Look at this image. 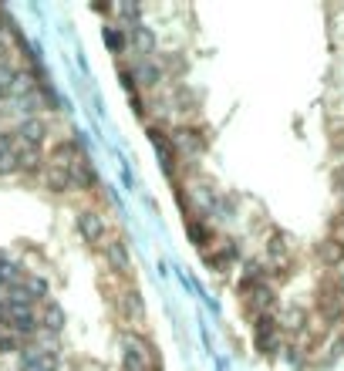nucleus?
Listing matches in <instances>:
<instances>
[{
  "instance_id": "1",
  "label": "nucleus",
  "mask_w": 344,
  "mask_h": 371,
  "mask_svg": "<svg viewBox=\"0 0 344 371\" xmlns=\"http://www.w3.org/2000/svg\"><path fill=\"white\" fill-rule=\"evenodd\" d=\"M253 344L264 358H274L281 351V324L274 314H257L253 317Z\"/></svg>"
},
{
  "instance_id": "2",
  "label": "nucleus",
  "mask_w": 344,
  "mask_h": 371,
  "mask_svg": "<svg viewBox=\"0 0 344 371\" xmlns=\"http://www.w3.org/2000/svg\"><path fill=\"white\" fill-rule=\"evenodd\" d=\"M78 233L88 247H98L105 240V219L92 213V209H85V213H78Z\"/></svg>"
},
{
  "instance_id": "3",
  "label": "nucleus",
  "mask_w": 344,
  "mask_h": 371,
  "mask_svg": "<svg viewBox=\"0 0 344 371\" xmlns=\"http://www.w3.org/2000/svg\"><path fill=\"white\" fill-rule=\"evenodd\" d=\"M314 257L321 267H341L344 263V240L341 236H328V240H321L317 250H314Z\"/></svg>"
},
{
  "instance_id": "4",
  "label": "nucleus",
  "mask_w": 344,
  "mask_h": 371,
  "mask_svg": "<svg viewBox=\"0 0 344 371\" xmlns=\"http://www.w3.org/2000/svg\"><path fill=\"white\" fill-rule=\"evenodd\" d=\"M44 135H47V125L41 122L37 115H27L24 122L17 125V142H20V145H37V149H41Z\"/></svg>"
},
{
  "instance_id": "5",
  "label": "nucleus",
  "mask_w": 344,
  "mask_h": 371,
  "mask_svg": "<svg viewBox=\"0 0 344 371\" xmlns=\"http://www.w3.org/2000/svg\"><path fill=\"white\" fill-rule=\"evenodd\" d=\"M105 263H109L115 274H132V257H128V247L122 240H111L109 247H105Z\"/></svg>"
},
{
  "instance_id": "6",
  "label": "nucleus",
  "mask_w": 344,
  "mask_h": 371,
  "mask_svg": "<svg viewBox=\"0 0 344 371\" xmlns=\"http://www.w3.org/2000/svg\"><path fill=\"white\" fill-rule=\"evenodd\" d=\"M162 75H166V71H162L156 61H139V64H135V71H132L135 85H142V88H159Z\"/></svg>"
},
{
  "instance_id": "7",
  "label": "nucleus",
  "mask_w": 344,
  "mask_h": 371,
  "mask_svg": "<svg viewBox=\"0 0 344 371\" xmlns=\"http://www.w3.org/2000/svg\"><path fill=\"white\" fill-rule=\"evenodd\" d=\"M44 183H47V189H54V193H68V189H75L71 172L64 169V166H54V162L44 169Z\"/></svg>"
},
{
  "instance_id": "8",
  "label": "nucleus",
  "mask_w": 344,
  "mask_h": 371,
  "mask_svg": "<svg viewBox=\"0 0 344 371\" xmlns=\"http://www.w3.org/2000/svg\"><path fill=\"white\" fill-rule=\"evenodd\" d=\"M71 183L78 186V189H92L94 183H98V176H94V169H92V162H88V159H85V155H81L78 162H75V166H71Z\"/></svg>"
},
{
  "instance_id": "9",
  "label": "nucleus",
  "mask_w": 344,
  "mask_h": 371,
  "mask_svg": "<svg viewBox=\"0 0 344 371\" xmlns=\"http://www.w3.org/2000/svg\"><path fill=\"white\" fill-rule=\"evenodd\" d=\"M172 145H176L179 152H189V155H199V152H203V139H199L192 128H179V132L172 135Z\"/></svg>"
},
{
  "instance_id": "10",
  "label": "nucleus",
  "mask_w": 344,
  "mask_h": 371,
  "mask_svg": "<svg viewBox=\"0 0 344 371\" xmlns=\"http://www.w3.org/2000/svg\"><path fill=\"white\" fill-rule=\"evenodd\" d=\"M17 166L24 172H37L41 169V149L37 145H17Z\"/></svg>"
},
{
  "instance_id": "11",
  "label": "nucleus",
  "mask_w": 344,
  "mask_h": 371,
  "mask_svg": "<svg viewBox=\"0 0 344 371\" xmlns=\"http://www.w3.org/2000/svg\"><path fill=\"white\" fill-rule=\"evenodd\" d=\"M128 44L135 47L139 54H145V58H149V54L156 51V34L149 31V28H135V31H132V37H128Z\"/></svg>"
},
{
  "instance_id": "12",
  "label": "nucleus",
  "mask_w": 344,
  "mask_h": 371,
  "mask_svg": "<svg viewBox=\"0 0 344 371\" xmlns=\"http://www.w3.org/2000/svg\"><path fill=\"white\" fill-rule=\"evenodd\" d=\"M122 314H125L128 321H135V324H139L142 317H145V308H142V297L135 294V291H125V297H122Z\"/></svg>"
},
{
  "instance_id": "13",
  "label": "nucleus",
  "mask_w": 344,
  "mask_h": 371,
  "mask_svg": "<svg viewBox=\"0 0 344 371\" xmlns=\"http://www.w3.org/2000/svg\"><path fill=\"white\" fill-rule=\"evenodd\" d=\"M41 321H44V327H47V334H58L64 327V310L51 300V304H44V314H41Z\"/></svg>"
},
{
  "instance_id": "14",
  "label": "nucleus",
  "mask_w": 344,
  "mask_h": 371,
  "mask_svg": "<svg viewBox=\"0 0 344 371\" xmlns=\"http://www.w3.org/2000/svg\"><path fill=\"white\" fill-rule=\"evenodd\" d=\"M17 75H20V71H17L14 64L0 61V98H11V88H14Z\"/></svg>"
},
{
  "instance_id": "15",
  "label": "nucleus",
  "mask_w": 344,
  "mask_h": 371,
  "mask_svg": "<svg viewBox=\"0 0 344 371\" xmlns=\"http://www.w3.org/2000/svg\"><path fill=\"white\" fill-rule=\"evenodd\" d=\"M266 257H270V260L274 263H287V247H283V233H274V236H270V247H266Z\"/></svg>"
},
{
  "instance_id": "16",
  "label": "nucleus",
  "mask_w": 344,
  "mask_h": 371,
  "mask_svg": "<svg viewBox=\"0 0 344 371\" xmlns=\"http://www.w3.org/2000/svg\"><path fill=\"white\" fill-rule=\"evenodd\" d=\"M24 291L31 300H44L47 297V280L44 277H24Z\"/></svg>"
},
{
  "instance_id": "17",
  "label": "nucleus",
  "mask_w": 344,
  "mask_h": 371,
  "mask_svg": "<svg viewBox=\"0 0 344 371\" xmlns=\"http://www.w3.org/2000/svg\"><path fill=\"white\" fill-rule=\"evenodd\" d=\"M281 324L287 327V331H304V310H283V317H281Z\"/></svg>"
},
{
  "instance_id": "18",
  "label": "nucleus",
  "mask_w": 344,
  "mask_h": 371,
  "mask_svg": "<svg viewBox=\"0 0 344 371\" xmlns=\"http://www.w3.org/2000/svg\"><path fill=\"white\" fill-rule=\"evenodd\" d=\"M206 226H203V219H189V240L196 243V247H206Z\"/></svg>"
},
{
  "instance_id": "19",
  "label": "nucleus",
  "mask_w": 344,
  "mask_h": 371,
  "mask_svg": "<svg viewBox=\"0 0 344 371\" xmlns=\"http://www.w3.org/2000/svg\"><path fill=\"white\" fill-rule=\"evenodd\" d=\"M105 44H109V51H115V54H118V51L125 47V34L115 31V28H105Z\"/></svg>"
},
{
  "instance_id": "20",
  "label": "nucleus",
  "mask_w": 344,
  "mask_h": 371,
  "mask_svg": "<svg viewBox=\"0 0 344 371\" xmlns=\"http://www.w3.org/2000/svg\"><path fill=\"white\" fill-rule=\"evenodd\" d=\"M20 166H17V152L11 155H0V176H11V172H17Z\"/></svg>"
},
{
  "instance_id": "21",
  "label": "nucleus",
  "mask_w": 344,
  "mask_h": 371,
  "mask_svg": "<svg viewBox=\"0 0 344 371\" xmlns=\"http://www.w3.org/2000/svg\"><path fill=\"white\" fill-rule=\"evenodd\" d=\"M122 17H125L128 24H139V17H142V4H122Z\"/></svg>"
},
{
  "instance_id": "22",
  "label": "nucleus",
  "mask_w": 344,
  "mask_h": 371,
  "mask_svg": "<svg viewBox=\"0 0 344 371\" xmlns=\"http://www.w3.org/2000/svg\"><path fill=\"white\" fill-rule=\"evenodd\" d=\"M11 152H17V135L0 132V155H11Z\"/></svg>"
},
{
  "instance_id": "23",
  "label": "nucleus",
  "mask_w": 344,
  "mask_h": 371,
  "mask_svg": "<svg viewBox=\"0 0 344 371\" xmlns=\"http://www.w3.org/2000/svg\"><path fill=\"white\" fill-rule=\"evenodd\" d=\"M287 361H290L294 368H300V361H304V351H300V348H287Z\"/></svg>"
},
{
  "instance_id": "24",
  "label": "nucleus",
  "mask_w": 344,
  "mask_h": 371,
  "mask_svg": "<svg viewBox=\"0 0 344 371\" xmlns=\"http://www.w3.org/2000/svg\"><path fill=\"white\" fill-rule=\"evenodd\" d=\"M92 11H98V14H111V4H92Z\"/></svg>"
},
{
  "instance_id": "25",
  "label": "nucleus",
  "mask_w": 344,
  "mask_h": 371,
  "mask_svg": "<svg viewBox=\"0 0 344 371\" xmlns=\"http://www.w3.org/2000/svg\"><path fill=\"white\" fill-rule=\"evenodd\" d=\"M4 47H7V41H4V31H0V54H4Z\"/></svg>"
},
{
  "instance_id": "26",
  "label": "nucleus",
  "mask_w": 344,
  "mask_h": 371,
  "mask_svg": "<svg viewBox=\"0 0 344 371\" xmlns=\"http://www.w3.org/2000/svg\"><path fill=\"white\" fill-rule=\"evenodd\" d=\"M338 287H341V294H344V277H341V280H338Z\"/></svg>"
}]
</instances>
